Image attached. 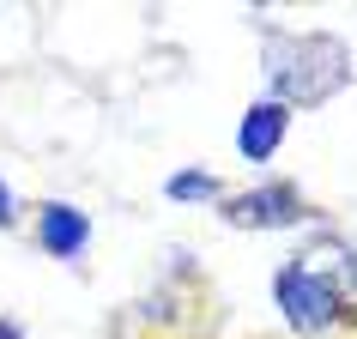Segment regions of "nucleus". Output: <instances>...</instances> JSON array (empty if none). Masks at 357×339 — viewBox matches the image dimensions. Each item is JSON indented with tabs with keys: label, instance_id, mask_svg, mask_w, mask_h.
I'll return each instance as SVG.
<instances>
[{
	"label": "nucleus",
	"instance_id": "obj_1",
	"mask_svg": "<svg viewBox=\"0 0 357 339\" xmlns=\"http://www.w3.org/2000/svg\"><path fill=\"white\" fill-rule=\"evenodd\" d=\"M345 79H351V55L327 31L266 43V85H273V103H284V110L291 103H327L333 91H345Z\"/></svg>",
	"mask_w": 357,
	"mask_h": 339
},
{
	"label": "nucleus",
	"instance_id": "obj_2",
	"mask_svg": "<svg viewBox=\"0 0 357 339\" xmlns=\"http://www.w3.org/2000/svg\"><path fill=\"white\" fill-rule=\"evenodd\" d=\"M273 297L297 333H327L339 321V285L327 273H315L309 261H284L279 279H273Z\"/></svg>",
	"mask_w": 357,
	"mask_h": 339
},
{
	"label": "nucleus",
	"instance_id": "obj_3",
	"mask_svg": "<svg viewBox=\"0 0 357 339\" xmlns=\"http://www.w3.org/2000/svg\"><path fill=\"white\" fill-rule=\"evenodd\" d=\"M225 218L243 225V230H291V225H303L309 212H303V200H297L291 182H261V188L225 200Z\"/></svg>",
	"mask_w": 357,
	"mask_h": 339
},
{
	"label": "nucleus",
	"instance_id": "obj_4",
	"mask_svg": "<svg viewBox=\"0 0 357 339\" xmlns=\"http://www.w3.org/2000/svg\"><path fill=\"white\" fill-rule=\"evenodd\" d=\"M37 243L49 248L55 261H73V255H85V243H91V218L79 206L49 200V206H37Z\"/></svg>",
	"mask_w": 357,
	"mask_h": 339
},
{
	"label": "nucleus",
	"instance_id": "obj_5",
	"mask_svg": "<svg viewBox=\"0 0 357 339\" xmlns=\"http://www.w3.org/2000/svg\"><path fill=\"white\" fill-rule=\"evenodd\" d=\"M284 133H291V110L266 97V103H255V110L243 115V128H236V151H243L248 164H266V158L284 146Z\"/></svg>",
	"mask_w": 357,
	"mask_h": 339
},
{
	"label": "nucleus",
	"instance_id": "obj_6",
	"mask_svg": "<svg viewBox=\"0 0 357 339\" xmlns=\"http://www.w3.org/2000/svg\"><path fill=\"white\" fill-rule=\"evenodd\" d=\"M169 200H218V176H206V170H182V176H169L164 182Z\"/></svg>",
	"mask_w": 357,
	"mask_h": 339
},
{
	"label": "nucleus",
	"instance_id": "obj_7",
	"mask_svg": "<svg viewBox=\"0 0 357 339\" xmlns=\"http://www.w3.org/2000/svg\"><path fill=\"white\" fill-rule=\"evenodd\" d=\"M13 225V194H6V182H0V230Z\"/></svg>",
	"mask_w": 357,
	"mask_h": 339
},
{
	"label": "nucleus",
	"instance_id": "obj_8",
	"mask_svg": "<svg viewBox=\"0 0 357 339\" xmlns=\"http://www.w3.org/2000/svg\"><path fill=\"white\" fill-rule=\"evenodd\" d=\"M0 339H19V321H0Z\"/></svg>",
	"mask_w": 357,
	"mask_h": 339
}]
</instances>
